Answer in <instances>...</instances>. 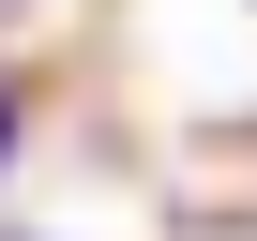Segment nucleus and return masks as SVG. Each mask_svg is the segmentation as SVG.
Here are the masks:
<instances>
[{
  "label": "nucleus",
  "instance_id": "1",
  "mask_svg": "<svg viewBox=\"0 0 257 241\" xmlns=\"http://www.w3.org/2000/svg\"><path fill=\"white\" fill-rule=\"evenodd\" d=\"M0 166H16V90H0Z\"/></svg>",
  "mask_w": 257,
  "mask_h": 241
}]
</instances>
